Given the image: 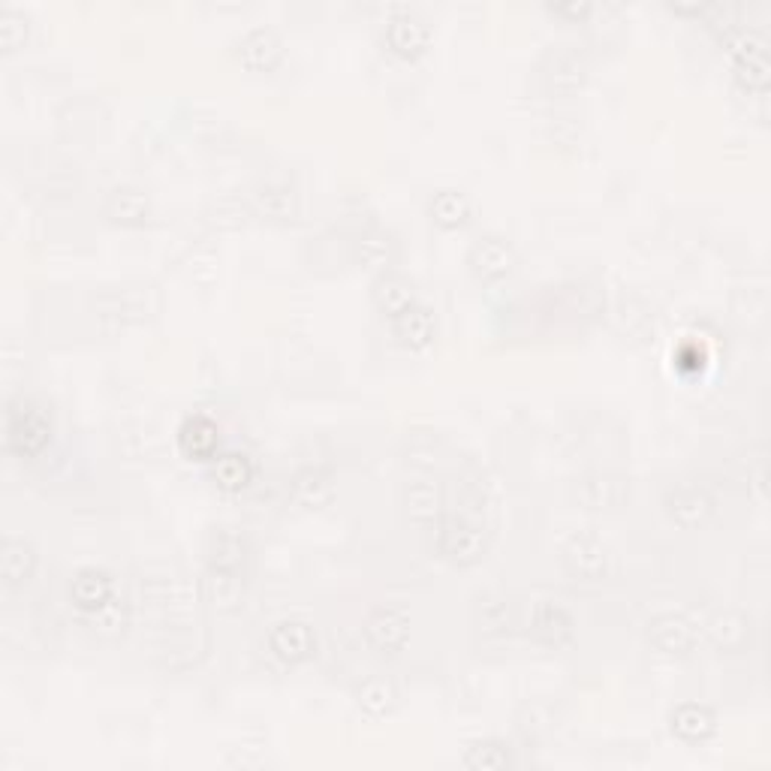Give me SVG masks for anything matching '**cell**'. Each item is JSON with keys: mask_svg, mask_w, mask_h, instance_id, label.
Returning <instances> with one entry per match:
<instances>
[{"mask_svg": "<svg viewBox=\"0 0 771 771\" xmlns=\"http://www.w3.org/2000/svg\"><path fill=\"white\" fill-rule=\"evenodd\" d=\"M7 449L22 458H34L52 443V413L34 398H12L3 422Z\"/></svg>", "mask_w": 771, "mask_h": 771, "instance_id": "1", "label": "cell"}, {"mask_svg": "<svg viewBox=\"0 0 771 771\" xmlns=\"http://www.w3.org/2000/svg\"><path fill=\"white\" fill-rule=\"evenodd\" d=\"M434 545L449 564L470 567L486 555L488 533L482 524L467 519L461 512H441V519L434 522Z\"/></svg>", "mask_w": 771, "mask_h": 771, "instance_id": "2", "label": "cell"}, {"mask_svg": "<svg viewBox=\"0 0 771 771\" xmlns=\"http://www.w3.org/2000/svg\"><path fill=\"white\" fill-rule=\"evenodd\" d=\"M724 43L732 55L738 79L753 91L769 88V40L757 28H732L724 34Z\"/></svg>", "mask_w": 771, "mask_h": 771, "instance_id": "3", "label": "cell"}, {"mask_svg": "<svg viewBox=\"0 0 771 771\" xmlns=\"http://www.w3.org/2000/svg\"><path fill=\"white\" fill-rule=\"evenodd\" d=\"M515 262H519V257H515L510 241L503 239V236H495V232L479 236L470 245V250H467V265H470V272L477 274V281H482V284L507 281L515 272Z\"/></svg>", "mask_w": 771, "mask_h": 771, "instance_id": "4", "label": "cell"}, {"mask_svg": "<svg viewBox=\"0 0 771 771\" xmlns=\"http://www.w3.org/2000/svg\"><path fill=\"white\" fill-rule=\"evenodd\" d=\"M365 639L377 654H398L410 639V615L401 606H377L365 621Z\"/></svg>", "mask_w": 771, "mask_h": 771, "instance_id": "5", "label": "cell"}, {"mask_svg": "<svg viewBox=\"0 0 771 771\" xmlns=\"http://www.w3.org/2000/svg\"><path fill=\"white\" fill-rule=\"evenodd\" d=\"M383 40L386 46H389V52L413 61V57H420L422 52L428 48V43H432V28H428V22L422 19L420 12L398 10L395 15H389V22H386Z\"/></svg>", "mask_w": 771, "mask_h": 771, "instance_id": "6", "label": "cell"}, {"mask_svg": "<svg viewBox=\"0 0 771 771\" xmlns=\"http://www.w3.org/2000/svg\"><path fill=\"white\" fill-rule=\"evenodd\" d=\"M666 512L672 519L684 528H696L703 524L712 512H715V498L712 491L703 486V482H693V479H684V482H675V486L666 491Z\"/></svg>", "mask_w": 771, "mask_h": 771, "instance_id": "7", "label": "cell"}, {"mask_svg": "<svg viewBox=\"0 0 771 771\" xmlns=\"http://www.w3.org/2000/svg\"><path fill=\"white\" fill-rule=\"evenodd\" d=\"M236 57L248 69H274L284 57V40L269 24H257L236 40Z\"/></svg>", "mask_w": 771, "mask_h": 771, "instance_id": "8", "label": "cell"}, {"mask_svg": "<svg viewBox=\"0 0 771 771\" xmlns=\"http://www.w3.org/2000/svg\"><path fill=\"white\" fill-rule=\"evenodd\" d=\"M564 567L569 576L597 582L609 569V549L594 533H578L564 545Z\"/></svg>", "mask_w": 771, "mask_h": 771, "instance_id": "9", "label": "cell"}, {"mask_svg": "<svg viewBox=\"0 0 771 771\" xmlns=\"http://www.w3.org/2000/svg\"><path fill=\"white\" fill-rule=\"evenodd\" d=\"M314 630L305 621H295V618H286V621H278V625L269 630V648L272 654L286 666H295L314 654Z\"/></svg>", "mask_w": 771, "mask_h": 771, "instance_id": "10", "label": "cell"}, {"mask_svg": "<svg viewBox=\"0 0 771 771\" xmlns=\"http://www.w3.org/2000/svg\"><path fill=\"white\" fill-rule=\"evenodd\" d=\"M531 636L540 645L564 648L573 642V618L561 602L540 600L531 612Z\"/></svg>", "mask_w": 771, "mask_h": 771, "instance_id": "11", "label": "cell"}, {"mask_svg": "<svg viewBox=\"0 0 771 771\" xmlns=\"http://www.w3.org/2000/svg\"><path fill=\"white\" fill-rule=\"evenodd\" d=\"M178 449L187 458L196 461H215L217 449H220V428L215 420H208L203 413L187 416L178 428Z\"/></svg>", "mask_w": 771, "mask_h": 771, "instance_id": "12", "label": "cell"}, {"mask_svg": "<svg viewBox=\"0 0 771 771\" xmlns=\"http://www.w3.org/2000/svg\"><path fill=\"white\" fill-rule=\"evenodd\" d=\"M648 639L663 651V654H691L696 648V627L684 615H660L648 625Z\"/></svg>", "mask_w": 771, "mask_h": 771, "instance_id": "13", "label": "cell"}, {"mask_svg": "<svg viewBox=\"0 0 771 771\" xmlns=\"http://www.w3.org/2000/svg\"><path fill=\"white\" fill-rule=\"evenodd\" d=\"M115 594H118V588H115L109 573H102V569L97 567L79 569L76 578H73V585H69V597H73V602H76V609H79L82 615L97 612L100 606H106V602L112 600Z\"/></svg>", "mask_w": 771, "mask_h": 771, "instance_id": "14", "label": "cell"}, {"mask_svg": "<svg viewBox=\"0 0 771 771\" xmlns=\"http://www.w3.org/2000/svg\"><path fill=\"white\" fill-rule=\"evenodd\" d=\"M392 323V332L395 338L410 347V350H425L434 340V332H437V323H434V314L420 302H413L410 307H404L398 317L389 319Z\"/></svg>", "mask_w": 771, "mask_h": 771, "instance_id": "15", "label": "cell"}, {"mask_svg": "<svg viewBox=\"0 0 771 771\" xmlns=\"http://www.w3.org/2000/svg\"><path fill=\"white\" fill-rule=\"evenodd\" d=\"M102 211L112 224H121V227H139L145 224L148 215H151V199H148L145 191L139 187H130V184H121L115 187L106 203H102Z\"/></svg>", "mask_w": 771, "mask_h": 771, "instance_id": "16", "label": "cell"}, {"mask_svg": "<svg viewBox=\"0 0 771 771\" xmlns=\"http://www.w3.org/2000/svg\"><path fill=\"white\" fill-rule=\"evenodd\" d=\"M36 552L34 545L22 536H3L0 543V576L7 588H19L28 578L34 576Z\"/></svg>", "mask_w": 771, "mask_h": 771, "instance_id": "17", "label": "cell"}, {"mask_svg": "<svg viewBox=\"0 0 771 771\" xmlns=\"http://www.w3.org/2000/svg\"><path fill=\"white\" fill-rule=\"evenodd\" d=\"M672 732L681 738V741H691V745H699V741H708V738L717 732V717L708 705L699 703H684L678 705L670 717Z\"/></svg>", "mask_w": 771, "mask_h": 771, "instance_id": "18", "label": "cell"}, {"mask_svg": "<svg viewBox=\"0 0 771 771\" xmlns=\"http://www.w3.org/2000/svg\"><path fill=\"white\" fill-rule=\"evenodd\" d=\"M705 633L717 651H741L750 642V618L729 609V612L715 615L705 627Z\"/></svg>", "mask_w": 771, "mask_h": 771, "instance_id": "19", "label": "cell"}, {"mask_svg": "<svg viewBox=\"0 0 771 771\" xmlns=\"http://www.w3.org/2000/svg\"><path fill=\"white\" fill-rule=\"evenodd\" d=\"M371 298H374V305L383 311L386 317L392 319L398 317L404 307H410L416 302V293H413V284H410L408 278H401V274L395 272H386L380 274L374 281V286H371Z\"/></svg>", "mask_w": 771, "mask_h": 771, "instance_id": "20", "label": "cell"}, {"mask_svg": "<svg viewBox=\"0 0 771 771\" xmlns=\"http://www.w3.org/2000/svg\"><path fill=\"white\" fill-rule=\"evenodd\" d=\"M470 215H474V208H470V199H467L461 191H453V187H446V191H437L432 196V203H428V217H432L434 224L441 229H461L467 227V220H470Z\"/></svg>", "mask_w": 771, "mask_h": 771, "instance_id": "21", "label": "cell"}, {"mask_svg": "<svg viewBox=\"0 0 771 771\" xmlns=\"http://www.w3.org/2000/svg\"><path fill=\"white\" fill-rule=\"evenodd\" d=\"M290 491H293L295 503H302V507H307V510H319V507H326V503L332 500L335 486H332V477L326 474V470H319V467H307V470H302V474H295Z\"/></svg>", "mask_w": 771, "mask_h": 771, "instance_id": "22", "label": "cell"}, {"mask_svg": "<svg viewBox=\"0 0 771 771\" xmlns=\"http://www.w3.org/2000/svg\"><path fill=\"white\" fill-rule=\"evenodd\" d=\"M578 495L594 510H606V507H618L630 495V488H627L625 479L609 477V474H594V477H585L578 482Z\"/></svg>", "mask_w": 771, "mask_h": 771, "instance_id": "23", "label": "cell"}, {"mask_svg": "<svg viewBox=\"0 0 771 771\" xmlns=\"http://www.w3.org/2000/svg\"><path fill=\"white\" fill-rule=\"evenodd\" d=\"M245 561H248V552H245V543H241L236 533H220L215 540V549H211V557H208V569L211 576H245Z\"/></svg>", "mask_w": 771, "mask_h": 771, "instance_id": "24", "label": "cell"}, {"mask_svg": "<svg viewBox=\"0 0 771 771\" xmlns=\"http://www.w3.org/2000/svg\"><path fill=\"white\" fill-rule=\"evenodd\" d=\"M356 703H359V708H362L365 715H371V717H386L392 708L398 705V691H395V684L389 678H368L356 691Z\"/></svg>", "mask_w": 771, "mask_h": 771, "instance_id": "25", "label": "cell"}, {"mask_svg": "<svg viewBox=\"0 0 771 771\" xmlns=\"http://www.w3.org/2000/svg\"><path fill=\"white\" fill-rule=\"evenodd\" d=\"M404 507H408L410 519L416 522H437L441 519V491L432 482H413L404 488Z\"/></svg>", "mask_w": 771, "mask_h": 771, "instance_id": "26", "label": "cell"}, {"mask_svg": "<svg viewBox=\"0 0 771 771\" xmlns=\"http://www.w3.org/2000/svg\"><path fill=\"white\" fill-rule=\"evenodd\" d=\"M250 474H253V467H250L248 455L241 453L217 455L215 467H211V477L224 491H241L250 482Z\"/></svg>", "mask_w": 771, "mask_h": 771, "instance_id": "27", "label": "cell"}, {"mask_svg": "<svg viewBox=\"0 0 771 771\" xmlns=\"http://www.w3.org/2000/svg\"><path fill=\"white\" fill-rule=\"evenodd\" d=\"M85 618H88V625H91L97 633L106 636V639H115V636H121L127 630L130 609H127L124 597H121V594H115L112 600L106 602V606H100L97 612L85 615Z\"/></svg>", "mask_w": 771, "mask_h": 771, "instance_id": "28", "label": "cell"}, {"mask_svg": "<svg viewBox=\"0 0 771 771\" xmlns=\"http://www.w3.org/2000/svg\"><path fill=\"white\" fill-rule=\"evenodd\" d=\"M585 79V61L576 55V52H561V55L552 57V67H549V82L555 88H578Z\"/></svg>", "mask_w": 771, "mask_h": 771, "instance_id": "29", "label": "cell"}, {"mask_svg": "<svg viewBox=\"0 0 771 771\" xmlns=\"http://www.w3.org/2000/svg\"><path fill=\"white\" fill-rule=\"evenodd\" d=\"M467 769H507L510 765V753L500 741H477L465 750Z\"/></svg>", "mask_w": 771, "mask_h": 771, "instance_id": "30", "label": "cell"}, {"mask_svg": "<svg viewBox=\"0 0 771 771\" xmlns=\"http://www.w3.org/2000/svg\"><path fill=\"white\" fill-rule=\"evenodd\" d=\"M257 211L274 220H284L295 211V196L290 187H262L257 193Z\"/></svg>", "mask_w": 771, "mask_h": 771, "instance_id": "31", "label": "cell"}, {"mask_svg": "<svg viewBox=\"0 0 771 771\" xmlns=\"http://www.w3.org/2000/svg\"><path fill=\"white\" fill-rule=\"evenodd\" d=\"M28 36V15L15 7H3L0 10V43L7 52L19 48Z\"/></svg>", "mask_w": 771, "mask_h": 771, "instance_id": "32", "label": "cell"}, {"mask_svg": "<svg viewBox=\"0 0 771 771\" xmlns=\"http://www.w3.org/2000/svg\"><path fill=\"white\" fill-rule=\"evenodd\" d=\"M356 253H359V260H362L365 265H374V269L377 265H386L389 257H392V239H389L386 232L371 229V232H365L362 239H359Z\"/></svg>", "mask_w": 771, "mask_h": 771, "instance_id": "33", "label": "cell"}, {"mask_svg": "<svg viewBox=\"0 0 771 771\" xmlns=\"http://www.w3.org/2000/svg\"><path fill=\"white\" fill-rule=\"evenodd\" d=\"M477 612H479V630H486V633H491V630L503 633L507 625H510V602L507 600L482 597L477 606Z\"/></svg>", "mask_w": 771, "mask_h": 771, "instance_id": "34", "label": "cell"}, {"mask_svg": "<svg viewBox=\"0 0 771 771\" xmlns=\"http://www.w3.org/2000/svg\"><path fill=\"white\" fill-rule=\"evenodd\" d=\"M590 10H594L590 3H555V7H552V12L567 15V19H588Z\"/></svg>", "mask_w": 771, "mask_h": 771, "instance_id": "35", "label": "cell"}]
</instances>
